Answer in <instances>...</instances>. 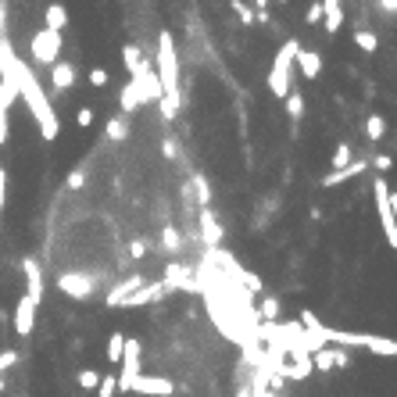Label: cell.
I'll return each instance as SVG.
<instances>
[{
  "instance_id": "obj_3",
  "label": "cell",
  "mask_w": 397,
  "mask_h": 397,
  "mask_svg": "<svg viewBox=\"0 0 397 397\" xmlns=\"http://www.w3.org/2000/svg\"><path fill=\"white\" fill-rule=\"evenodd\" d=\"M297 50H301V40L290 36V40L280 43L276 57H272V68H268V94L280 97V101L297 86V82H294V57H297Z\"/></svg>"
},
{
  "instance_id": "obj_2",
  "label": "cell",
  "mask_w": 397,
  "mask_h": 397,
  "mask_svg": "<svg viewBox=\"0 0 397 397\" xmlns=\"http://www.w3.org/2000/svg\"><path fill=\"white\" fill-rule=\"evenodd\" d=\"M15 86H18V97L29 104V111H33V118H36V126H40V133H43V140H54L57 136V115H54V108H50V101H47V94L40 89V82L33 79V72H29L22 61L15 65Z\"/></svg>"
},
{
  "instance_id": "obj_27",
  "label": "cell",
  "mask_w": 397,
  "mask_h": 397,
  "mask_svg": "<svg viewBox=\"0 0 397 397\" xmlns=\"http://www.w3.org/2000/svg\"><path fill=\"white\" fill-rule=\"evenodd\" d=\"M161 251H168V254H179L182 251V236H179L175 226H165L161 229Z\"/></svg>"
},
{
  "instance_id": "obj_32",
  "label": "cell",
  "mask_w": 397,
  "mask_h": 397,
  "mask_svg": "<svg viewBox=\"0 0 397 397\" xmlns=\"http://www.w3.org/2000/svg\"><path fill=\"white\" fill-rule=\"evenodd\" d=\"M233 11H236V18H240V25H251L254 22V8L251 4H243V0H233V4H229Z\"/></svg>"
},
{
  "instance_id": "obj_17",
  "label": "cell",
  "mask_w": 397,
  "mask_h": 397,
  "mask_svg": "<svg viewBox=\"0 0 397 397\" xmlns=\"http://www.w3.org/2000/svg\"><path fill=\"white\" fill-rule=\"evenodd\" d=\"M322 29L329 36H337L344 29V4L340 0H322Z\"/></svg>"
},
{
  "instance_id": "obj_6",
  "label": "cell",
  "mask_w": 397,
  "mask_h": 397,
  "mask_svg": "<svg viewBox=\"0 0 397 397\" xmlns=\"http://www.w3.org/2000/svg\"><path fill=\"white\" fill-rule=\"evenodd\" d=\"M57 290L68 294L72 301H86V297H94L97 280L94 276H82V272H61V276H57Z\"/></svg>"
},
{
  "instance_id": "obj_44",
  "label": "cell",
  "mask_w": 397,
  "mask_h": 397,
  "mask_svg": "<svg viewBox=\"0 0 397 397\" xmlns=\"http://www.w3.org/2000/svg\"><path fill=\"white\" fill-rule=\"evenodd\" d=\"M8 390V383H4V376H0V394H4Z\"/></svg>"
},
{
  "instance_id": "obj_34",
  "label": "cell",
  "mask_w": 397,
  "mask_h": 397,
  "mask_svg": "<svg viewBox=\"0 0 397 397\" xmlns=\"http://www.w3.org/2000/svg\"><path fill=\"white\" fill-rule=\"evenodd\" d=\"M94 118H97V111L86 104V108H79V111H75V126H79V129H89V126H94Z\"/></svg>"
},
{
  "instance_id": "obj_28",
  "label": "cell",
  "mask_w": 397,
  "mask_h": 397,
  "mask_svg": "<svg viewBox=\"0 0 397 397\" xmlns=\"http://www.w3.org/2000/svg\"><path fill=\"white\" fill-rule=\"evenodd\" d=\"M312 373H333V347H319L312 354Z\"/></svg>"
},
{
  "instance_id": "obj_41",
  "label": "cell",
  "mask_w": 397,
  "mask_h": 397,
  "mask_svg": "<svg viewBox=\"0 0 397 397\" xmlns=\"http://www.w3.org/2000/svg\"><path fill=\"white\" fill-rule=\"evenodd\" d=\"M129 254H133V258H143V254H147V240H133V243H129Z\"/></svg>"
},
{
  "instance_id": "obj_37",
  "label": "cell",
  "mask_w": 397,
  "mask_h": 397,
  "mask_svg": "<svg viewBox=\"0 0 397 397\" xmlns=\"http://www.w3.org/2000/svg\"><path fill=\"white\" fill-rule=\"evenodd\" d=\"M118 387H115V376H101V387H97V397H115Z\"/></svg>"
},
{
  "instance_id": "obj_19",
  "label": "cell",
  "mask_w": 397,
  "mask_h": 397,
  "mask_svg": "<svg viewBox=\"0 0 397 397\" xmlns=\"http://www.w3.org/2000/svg\"><path fill=\"white\" fill-rule=\"evenodd\" d=\"M50 82H54L57 94L72 89V82H75V65H68V61H57V65L50 68Z\"/></svg>"
},
{
  "instance_id": "obj_33",
  "label": "cell",
  "mask_w": 397,
  "mask_h": 397,
  "mask_svg": "<svg viewBox=\"0 0 397 397\" xmlns=\"http://www.w3.org/2000/svg\"><path fill=\"white\" fill-rule=\"evenodd\" d=\"M351 365H354L351 351H344V347H333V369H351Z\"/></svg>"
},
{
  "instance_id": "obj_15",
  "label": "cell",
  "mask_w": 397,
  "mask_h": 397,
  "mask_svg": "<svg viewBox=\"0 0 397 397\" xmlns=\"http://www.w3.org/2000/svg\"><path fill=\"white\" fill-rule=\"evenodd\" d=\"M361 172H369V161H365V158L351 161V165H347V168H340V172H329V175H322V182H319V187L333 190V187H340V182H351V179H358Z\"/></svg>"
},
{
  "instance_id": "obj_8",
  "label": "cell",
  "mask_w": 397,
  "mask_h": 397,
  "mask_svg": "<svg viewBox=\"0 0 397 397\" xmlns=\"http://www.w3.org/2000/svg\"><path fill=\"white\" fill-rule=\"evenodd\" d=\"M161 283H165V290L172 294V290H197V272L190 268V265H165V276H161Z\"/></svg>"
},
{
  "instance_id": "obj_21",
  "label": "cell",
  "mask_w": 397,
  "mask_h": 397,
  "mask_svg": "<svg viewBox=\"0 0 397 397\" xmlns=\"http://www.w3.org/2000/svg\"><path fill=\"white\" fill-rule=\"evenodd\" d=\"M351 43H354L361 54H380V36L373 33V29H354Z\"/></svg>"
},
{
  "instance_id": "obj_35",
  "label": "cell",
  "mask_w": 397,
  "mask_h": 397,
  "mask_svg": "<svg viewBox=\"0 0 397 397\" xmlns=\"http://www.w3.org/2000/svg\"><path fill=\"white\" fill-rule=\"evenodd\" d=\"M322 22V0H312L308 11H304V25H319Z\"/></svg>"
},
{
  "instance_id": "obj_23",
  "label": "cell",
  "mask_w": 397,
  "mask_h": 397,
  "mask_svg": "<svg viewBox=\"0 0 397 397\" xmlns=\"http://www.w3.org/2000/svg\"><path fill=\"white\" fill-rule=\"evenodd\" d=\"M122 351H126V333H122V329H111V337H108V351H104V358H108L111 365H118V361H122Z\"/></svg>"
},
{
  "instance_id": "obj_13",
  "label": "cell",
  "mask_w": 397,
  "mask_h": 397,
  "mask_svg": "<svg viewBox=\"0 0 397 397\" xmlns=\"http://www.w3.org/2000/svg\"><path fill=\"white\" fill-rule=\"evenodd\" d=\"M168 297V290H165V283L158 280V283H143L133 297H126V304L122 308H140V304H154V301H165Z\"/></svg>"
},
{
  "instance_id": "obj_4",
  "label": "cell",
  "mask_w": 397,
  "mask_h": 397,
  "mask_svg": "<svg viewBox=\"0 0 397 397\" xmlns=\"http://www.w3.org/2000/svg\"><path fill=\"white\" fill-rule=\"evenodd\" d=\"M373 201H376V215H380V233L387 240V247L397 251V222L390 215V182L387 175H376L373 179Z\"/></svg>"
},
{
  "instance_id": "obj_11",
  "label": "cell",
  "mask_w": 397,
  "mask_h": 397,
  "mask_svg": "<svg viewBox=\"0 0 397 397\" xmlns=\"http://www.w3.org/2000/svg\"><path fill=\"white\" fill-rule=\"evenodd\" d=\"M294 65H297V75H301V79H319V75H322V54L301 43V50H297V57H294Z\"/></svg>"
},
{
  "instance_id": "obj_38",
  "label": "cell",
  "mask_w": 397,
  "mask_h": 397,
  "mask_svg": "<svg viewBox=\"0 0 397 397\" xmlns=\"http://www.w3.org/2000/svg\"><path fill=\"white\" fill-rule=\"evenodd\" d=\"M15 361H18V351H11V347H8V351H0V376H4Z\"/></svg>"
},
{
  "instance_id": "obj_9",
  "label": "cell",
  "mask_w": 397,
  "mask_h": 397,
  "mask_svg": "<svg viewBox=\"0 0 397 397\" xmlns=\"http://www.w3.org/2000/svg\"><path fill=\"white\" fill-rule=\"evenodd\" d=\"M36 312H40V304L29 301V297L22 294V297H18V308H15V333H18V337H29V333L36 329Z\"/></svg>"
},
{
  "instance_id": "obj_42",
  "label": "cell",
  "mask_w": 397,
  "mask_h": 397,
  "mask_svg": "<svg viewBox=\"0 0 397 397\" xmlns=\"http://www.w3.org/2000/svg\"><path fill=\"white\" fill-rule=\"evenodd\" d=\"M380 11H397V0H380Z\"/></svg>"
},
{
  "instance_id": "obj_25",
  "label": "cell",
  "mask_w": 397,
  "mask_h": 397,
  "mask_svg": "<svg viewBox=\"0 0 397 397\" xmlns=\"http://www.w3.org/2000/svg\"><path fill=\"white\" fill-rule=\"evenodd\" d=\"M104 136H108V140H115V143H118V140H126V136H129V118H126V115H115V118L108 122Z\"/></svg>"
},
{
  "instance_id": "obj_12",
  "label": "cell",
  "mask_w": 397,
  "mask_h": 397,
  "mask_svg": "<svg viewBox=\"0 0 397 397\" xmlns=\"http://www.w3.org/2000/svg\"><path fill=\"white\" fill-rule=\"evenodd\" d=\"M143 283H147L143 272H133V276H129L126 283H115V287L108 290V301H104V304H111V308H122V304H126V297H133Z\"/></svg>"
},
{
  "instance_id": "obj_22",
  "label": "cell",
  "mask_w": 397,
  "mask_h": 397,
  "mask_svg": "<svg viewBox=\"0 0 397 397\" xmlns=\"http://www.w3.org/2000/svg\"><path fill=\"white\" fill-rule=\"evenodd\" d=\"M140 104H143V101H140V94H136V86H133V82H126V86H122V94H118V108H122V115L129 118Z\"/></svg>"
},
{
  "instance_id": "obj_5",
  "label": "cell",
  "mask_w": 397,
  "mask_h": 397,
  "mask_svg": "<svg viewBox=\"0 0 397 397\" xmlns=\"http://www.w3.org/2000/svg\"><path fill=\"white\" fill-rule=\"evenodd\" d=\"M61 36L57 33H47V29H40V33L33 36V43H29V50H33V61L36 65H57V57H61Z\"/></svg>"
},
{
  "instance_id": "obj_31",
  "label": "cell",
  "mask_w": 397,
  "mask_h": 397,
  "mask_svg": "<svg viewBox=\"0 0 397 397\" xmlns=\"http://www.w3.org/2000/svg\"><path fill=\"white\" fill-rule=\"evenodd\" d=\"M86 79H89V86H97V89H104L108 82H111V75H108V68H101V65H94L86 72Z\"/></svg>"
},
{
  "instance_id": "obj_29",
  "label": "cell",
  "mask_w": 397,
  "mask_h": 397,
  "mask_svg": "<svg viewBox=\"0 0 397 397\" xmlns=\"http://www.w3.org/2000/svg\"><path fill=\"white\" fill-rule=\"evenodd\" d=\"M79 387L86 390V394H97V387H101V373H94V369H79Z\"/></svg>"
},
{
  "instance_id": "obj_39",
  "label": "cell",
  "mask_w": 397,
  "mask_h": 397,
  "mask_svg": "<svg viewBox=\"0 0 397 397\" xmlns=\"http://www.w3.org/2000/svg\"><path fill=\"white\" fill-rule=\"evenodd\" d=\"M82 182H86V168H75V172H68V182H65V187H68V190H82Z\"/></svg>"
},
{
  "instance_id": "obj_1",
  "label": "cell",
  "mask_w": 397,
  "mask_h": 397,
  "mask_svg": "<svg viewBox=\"0 0 397 397\" xmlns=\"http://www.w3.org/2000/svg\"><path fill=\"white\" fill-rule=\"evenodd\" d=\"M154 72H158V82H161V111L165 118H175V101H179V54H175V36L168 29L158 33V47H154Z\"/></svg>"
},
{
  "instance_id": "obj_16",
  "label": "cell",
  "mask_w": 397,
  "mask_h": 397,
  "mask_svg": "<svg viewBox=\"0 0 397 397\" xmlns=\"http://www.w3.org/2000/svg\"><path fill=\"white\" fill-rule=\"evenodd\" d=\"M361 347L376 358H397V340L380 337V333H361Z\"/></svg>"
},
{
  "instance_id": "obj_30",
  "label": "cell",
  "mask_w": 397,
  "mask_h": 397,
  "mask_svg": "<svg viewBox=\"0 0 397 397\" xmlns=\"http://www.w3.org/2000/svg\"><path fill=\"white\" fill-rule=\"evenodd\" d=\"M258 315H261L265 322H276V319H280V301H276V297H265V301L258 304Z\"/></svg>"
},
{
  "instance_id": "obj_43",
  "label": "cell",
  "mask_w": 397,
  "mask_h": 397,
  "mask_svg": "<svg viewBox=\"0 0 397 397\" xmlns=\"http://www.w3.org/2000/svg\"><path fill=\"white\" fill-rule=\"evenodd\" d=\"M390 215H394V222H397V194L390 190Z\"/></svg>"
},
{
  "instance_id": "obj_24",
  "label": "cell",
  "mask_w": 397,
  "mask_h": 397,
  "mask_svg": "<svg viewBox=\"0 0 397 397\" xmlns=\"http://www.w3.org/2000/svg\"><path fill=\"white\" fill-rule=\"evenodd\" d=\"M383 136H387V118L383 115H369V118H365V140L380 143Z\"/></svg>"
},
{
  "instance_id": "obj_7",
  "label": "cell",
  "mask_w": 397,
  "mask_h": 397,
  "mask_svg": "<svg viewBox=\"0 0 397 397\" xmlns=\"http://www.w3.org/2000/svg\"><path fill=\"white\" fill-rule=\"evenodd\" d=\"M129 394H143V397H172L175 394V383L168 380V376H136L133 380V387H129Z\"/></svg>"
},
{
  "instance_id": "obj_36",
  "label": "cell",
  "mask_w": 397,
  "mask_h": 397,
  "mask_svg": "<svg viewBox=\"0 0 397 397\" xmlns=\"http://www.w3.org/2000/svg\"><path fill=\"white\" fill-rule=\"evenodd\" d=\"M369 168H376V172L383 175V172H390V168H394V158H390V154H376V158L369 161Z\"/></svg>"
},
{
  "instance_id": "obj_14",
  "label": "cell",
  "mask_w": 397,
  "mask_h": 397,
  "mask_svg": "<svg viewBox=\"0 0 397 397\" xmlns=\"http://www.w3.org/2000/svg\"><path fill=\"white\" fill-rule=\"evenodd\" d=\"M201 236H204V243L211 251H219V243H222V226H219V219H215V211L211 208H201Z\"/></svg>"
},
{
  "instance_id": "obj_10",
  "label": "cell",
  "mask_w": 397,
  "mask_h": 397,
  "mask_svg": "<svg viewBox=\"0 0 397 397\" xmlns=\"http://www.w3.org/2000/svg\"><path fill=\"white\" fill-rule=\"evenodd\" d=\"M22 272H25V297L29 301H43V268L36 258H22Z\"/></svg>"
},
{
  "instance_id": "obj_40",
  "label": "cell",
  "mask_w": 397,
  "mask_h": 397,
  "mask_svg": "<svg viewBox=\"0 0 397 397\" xmlns=\"http://www.w3.org/2000/svg\"><path fill=\"white\" fill-rule=\"evenodd\" d=\"M4 204H8V172L0 165V211H4Z\"/></svg>"
},
{
  "instance_id": "obj_18",
  "label": "cell",
  "mask_w": 397,
  "mask_h": 397,
  "mask_svg": "<svg viewBox=\"0 0 397 397\" xmlns=\"http://www.w3.org/2000/svg\"><path fill=\"white\" fill-rule=\"evenodd\" d=\"M65 25H68V8H61V4H47L43 11V29L47 33H65Z\"/></svg>"
},
{
  "instance_id": "obj_20",
  "label": "cell",
  "mask_w": 397,
  "mask_h": 397,
  "mask_svg": "<svg viewBox=\"0 0 397 397\" xmlns=\"http://www.w3.org/2000/svg\"><path fill=\"white\" fill-rule=\"evenodd\" d=\"M283 111H287V118L294 122V126H297V122L304 118V94H301V89H297V86H294V89H290V94L283 97Z\"/></svg>"
},
{
  "instance_id": "obj_26",
  "label": "cell",
  "mask_w": 397,
  "mask_h": 397,
  "mask_svg": "<svg viewBox=\"0 0 397 397\" xmlns=\"http://www.w3.org/2000/svg\"><path fill=\"white\" fill-rule=\"evenodd\" d=\"M347 165H351V143H347V140H340L337 147H333L329 168H333V172H340V168H347Z\"/></svg>"
}]
</instances>
